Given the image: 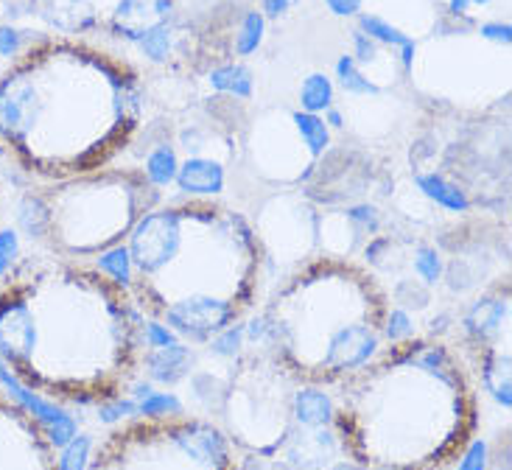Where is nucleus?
I'll use <instances>...</instances> for the list:
<instances>
[{
  "mask_svg": "<svg viewBox=\"0 0 512 470\" xmlns=\"http://www.w3.org/2000/svg\"><path fill=\"white\" fill-rule=\"evenodd\" d=\"M143 311L96 266L28 255L0 277V367L51 403L124 395L143 359Z\"/></svg>",
  "mask_w": 512,
  "mask_h": 470,
  "instance_id": "1",
  "label": "nucleus"
},
{
  "mask_svg": "<svg viewBox=\"0 0 512 470\" xmlns=\"http://www.w3.org/2000/svg\"><path fill=\"white\" fill-rule=\"evenodd\" d=\"M126 249L129 297L191 345L236 325L269 269L250 219L213 202L157 205L126 235Z\"/></svg>",
  "mask_w": 512,
  "mask_h": 470,
  "instance_id": "2",
  "label": "nucleus"
},
{
  "mask_svg": "<svg viewBox=\"0 0 512 470\" xmlns=\"http://www.w3.org/2000/svg\"><path fill=\"white\" fill-rule=\"evenodd\" d=\"M331 429L361 470H443L476 431V392L457 353L409 339L345 378Z\"/></svg>",
  "mask_w": 512,
  "mask_h": 470,
  "instance_id": "3",
  "label": "nucleus"
},
{
  "mask_svg": "<svg viewBox=\"0 0 512 470\" xmlns=\"http://www.w3.org/2000/svg\"><path fill=\"white\" fill-rule=\"evenodd\" d=\"M389 294L350 258L297 266L263 308L272 359L308 387L342 384L381 353Z\"/></svg>",
  "mask_w": 512,
  "mask_h": 470,
  "instance_id": "4",
  "label": "nucleus"
},
{
  "mask_svg": "<svg viewBox=\"0 0 512 470\" xmlns=\"http://www.w3.org/2000/svg\"><path fill=\"white\" fill-rule=\"evenodd\" d=\"M87 54L65 42H40L0 76V152L28 174L73 180L110 154V138L90 126L87 84L79 79Z\"/></svg>",
  "mask_w": 512,
  "mask_h": 470,
  "instance_id": "5",
  "label": "nucleus"
},
{
  "mask_svg": "<svg viewBox=\"0 0 512 470\" xmlns=\"http://www.w3.org/2000/svg\"><path fill=\"white\" fill-rule=\"evenodd\" d=\"M45 210L42 241L54 255L84 261L124 244L132 227L160 205L143 174H82L37 191Z\"/></svg>",
  "mask_w": 512,
  "mask_h": 470,
  "instance_id": "6",
  "label": "nucleus"
},
{
  "mask_svg": "<svg viewBox=\"0 0 512 470\" xmlns=\"http://www.w3.org/2000/svg\"><path fill=\"white\" fill-rule=\"evenodd\" d=\"M87 470H238V462L216 423L177 415L115 429Z\"/></svg>",
  "mask_w": 512,
  "mask_h": 470,
  "instance_id": "7",
  "label": "nucleus"
},
{
  "mask_svg": "<svg viewBox=\"0 0 512 470\" xmlns=\"http://www.w3.org/2000/svg\"><path fill=\"white\" fill-rule=\"evenodd\" d=\"M300 387L269 353V347H244L224 389L222 412L227 440L252 457H275L291 440V398Z\"/></svg>",
  "mask_w": 512,
  "mask_h": 470,
  "instance_id": "8",
  "label": "nucleus"
},
{
  "mask_svg": "<svg viewBox=\"0 0 512 470\" xmlns=\"http://www.w3.org/2000/svg\"><path fill=\"white\" fill-rule=\"evenodd\" d=\"M319 216L300 196H275L269 199L255 219V235L261 241L269 266L297 263L317 258Z\"/></svg>",
  "mask_w": 512,
  "mask_h": 470,
  "instance_id": "9",
  "label": "nucleus"
},
{
  "mask_svg": "<svg viewBox=\"0 0 512 470\" xmlns=\"http://www.w3.org/2000/svg\"><path fill=\"white\" fill-rule=\"evenodd\" d=\"M0 470H56V448L37 417L0 392Z\"/></svg>",
  "mask_w": 512,
  "mask_h": 470,
  "instance_id": "10",
  "label": "nucleus"
},
{
  "mask_svg": "<svg viewBox=\"0 0 512 470\" xmlns=\"http://www.w3.org/2000/svg\"><path fill=\"white\" fill-rule=\"evenodd\" d=\"M507 322H510V289L504 283V289L485 291L468 305L462 317V333L468 345L479 350V347L499 345V336L501 331H507Z\"/></svg>",
  "mask_w": 512,
  "mask_h": 470,
  "instance_id": "11",
  "label": "nucleus"
},
{
  "mask_svg": "<svg viewBox=\"0 0 512 470\" xmlns=\"http://www.w3.org/2000/svg\"><path fill=\"white\" fill-rule=\"evenodd\" d=\"M140 367L146 370V378L152 384H163V387H174L180 384L185 375L194 367V350L185 342H174L166 347H149L143 350Z\"/></svg>",
  "mask_w": 512,
  "mask_h": 470,
  "instance_id": "12",
  "label": "nucleus"
},
{
  "mask_svg": "<svg viewBox=\"0 0 512 470\" xmlns=\"http://www.w3.org/2000/svg\"><path fill=\"white\" fill-rule=\"evenodd\" d=\"M174 185L188 196H219L227 185V171L219 160L210 157H188L177 168Z\"/></svg>",
  "mask_w": 512,
  "mask_h": 470,
  "instance_id": "13",
  "label": "nucleus"
},
{
  "mask_svg": "<svg viewBox=\"0 0 512 470\" xmlns=\"http://www.w3.org/2000/svg\"><path fill=\"white\" fill-rule=\"evenodd\" d=\"M333 412H336V403L328 392H322L319 387H308L300 384L294 389V398H291V417L294 423L305 431L317 429H331Z\"/></svg>",
  "mask_w": 512,
  "mask_h": 470,
  "instance_id": "14",
  "label": "nucleus"
},
{
  "mask_svg": "<svg viewBox=\"0 0 512 470\" xmlns=\"http://www.w3.org/2000/svg\"><path fill=\"white\" fill-rule=\"evenodd\" d=\"M479 373L482 387L501 403L504 409L512 406V373H510V347H479Z\"/></svg>",
  "mask_w": 512,
  "mask_h": 470,
  "instance_id": "15",
  "label": "nucleus"
},
{
  "mask_svg": "<svg viewBox=\"0 0 512 470\" xmlns=\"http://www.w3.org/2000/svg\"><path fill=\"white\" fill-rule=\"evenodd\" d=\"M415 185L420 194L437 202L443 210L451 213H468L471 210V199L459 188L457 182L445 180L443 174H415Z\"/></svg>",
  "mask_w": 512,
  "mask_h": 470,
  "instance_id": "16",
  "label": "nucleus"
},
{
  "mask_svg": "<svg viewBox=\"0 0 512 470\" xmlns=\"http://www.w3.org/2000/svg\"><path fill=\"white\" fill-rule=\"evenodd\" d=\"M359 31H361V34H367L370 40L384 42V45H392V48H401L403 70L415 68L417 42L412 40L409 34H403V31H398L395 26H389L387 20L375 17V14H361V17H359Z\"/></svg>",
  "mask_w": 512,
  "mask_h": 470,
  "instance_id": "17",
  "label": "nucleus"
},
{
  "mask_svg": "<svg viewBox=\"0 0 512 470\" xmlns=\"http://www.w3.org/2000/svg\"><path fill=\"white\" fill-rule=\"evenodd\" d=\"M291 124L297 129V135L303 140V146L311 152V157H322V154L328 152V146H331V129L325 124V118L322 115H311V112H294L291 115Z\"/></svg>",
  "mask_w": 512,
  "mask_h": 470,
  "instance_id": "18",
  "label": "nucleus"
},
{
  "mask_svg": "<svg viewBox=\"0 0 512 470\" xmlns=\"http://www.w3.org/2000/svg\"><path fill=\"white\" fill-rule=\"evenodd\" d=\"M177 168H180V157L174 152V146H157L149 157H146V166H143V177L152 182L157 191H163L168 185H174L177 180Z\"/></svg>",
  "mask_w": 512,
  "mask_h": 470,
  "instance_id": "19",
  "label": "nucleus"
},
{
  "mask_svg": "<svg viewBox=\"0 0 512 470\" xmlns=\"http://www.w3.org/2000/svg\"><path fill=\"white\" fill-rule=\"evenodd\" d=\"M93 266H96L101 275H107L112 283H118L121 289H129L132 283V261H129V249L124 244H115V247L104 249L101 255L93 258Z\"/></svg>",
  "mask_w": 512,
  "mask_h": 470,
  "instance_id": "20",
  "label": "nucleus"
},
{
  "mask_svg": "<svg viewBox=\"0 0 512 470\" xmlns=\"http://www.w3.org/2000/svg\"><path fill=\"white\" fill-rule=\"evenodd\" d=\"M300 107H303V112H311V115L331 110L333 82L325 73H311L308 79H303V87H300Z\"/></svg>",
  "mask_w": 512,
  "mask_h": 470,
  "instance_id": "21",
  "label": "nucleus"
},
{
  "mask_svg": "<svg viewBox=\"0 0 512 470\" xmlns=\"http://www.w3.org/2000/svg\"><path fill=\"white\" fill-rule=\"evenodd\" d=\"M210 84L219 90V93H230L236 98H250L252 96V73L244 65H224L210 73Z\"/></svg>",
  "mask_w": 512,
  "mask_h": 470,
  "instance_id": "22",
  "label": "nucleus"
},
{
  "mask_svg": "<svg viewBox=\"0 0 512 470\" xmlns=\"http://www.w3.org/2000/svg\"><path fill=\"white\" fill-rule=\"evenodd\" d=\"M412 266H415L417 280L426 283L429 289H434L437 283H443L445 261L437 247H431V244H417L415 252H412Z\"/></svg>",
  "mask_w": 512,
  "mask_h": 470,
  "instance_id": "23",
  "label": "nucleus"
},
{
  "mask_svg": "<svg viewBox=\"0 0 512 470\" xmlns=\"http://www.w3.org/2000/svg\"><path fill=\"white\" fill-rule=\"evenodd\" d=\"M336 76H339V82H342V87H345L347 93H353V96H378V93H381V87L375 82H370V79L361 73L356 56H342V59L336 62Z\"/></svg>",
  "mask_w": 512,
  "mask_h": 470,
  "instance_id": "24",
  "label": "nucleus"
},
{
  "mask_svg": "<svg viewBox=\"0 0 512 470\" xmlns=\"http://www.w3.org/2000/svg\"><path fill=\"white\" fill-rule=\"evenodd\" d=\"M392 303L403 308V311H423L431 303V289L426 283H420L415 277H401L395 286H392Z\"/></svg>",
  "mask_w": 512,
  "mask_h": 470,
  "instance_id": "25",
  "label": "nucleus"
},
{
  "mask_svg": "<svg viewBox=\"0 0 512 470\" xmlns=\"http://www.w3.org/2000/svg\"><path fill=\"white\" fill-rule=\"evenodd\" d=\"M138 415L146 420H163V417L185 415V406L174 392H152L138 401Z\"/></svg>",
  "mask_w": 512,
  "mask_h": 470,
  "instance_id": "26",
  "label": "nucleus"
},
{
  "mask_svg": "<svg viewBox=\"0 0 512 470\" xmlns=\"http://www.w3.org/2000/svg\"><path fill=\"white\" fill-rule=\"evenodd\" d=\"M93 454V437L76 434L68 445H62V454L56 457V470H87Z\"/></svg>",
  "mask_w": 512,
  "mask_h": 470,
  "instance_id": "27",
  "label": "nucleus"
},
{
  "mask_svg": "<svg viewBox=\"0 0 512 470\" xmlns=\"http://www.w3.org/2000/svg\"><path fill=\"white\" fill-rule=\"evenodd\" d=\"M263 28H266V17L261 12H247L241 20V28L236 34V54L250 56L258 51L263 40Z\"/></svg>",
  "mask_w": 512,
  "mask_h": 470,
  "instance_id": "28",
  "label": "nucleus"
},
{
  "mask_svg": "<svg viewBox=\"0 0 512 470\" xmlns=\"http://www.w3.org/2000/svg\"><path fill=\"white\" fill-rule=\"evenodd\" d=\"M417 336V325L409 311H403L398 305H392L387 311V322H384V342L389 345H401Z\"/></svg>",
  "mask_w": 512,
  "mask_h": 470,
  "instance_id": "29",
  "label": "nucleus"
},
{
  "mask_svg": "<svg viewBox=\"0 0 512 470\" xmlns=\"http://www.w3.org/2000/svg\"><path fill=\"white\" fill-rule=\"evenodd\" d=\"M244 347H247V339H244V325L241 322L230 325L227 331L213 336L208 342V350L213 356H219V359H238L244 353Z\"/></svg>",
  "mask_w": 512,
  "mask_h": 470,
  "instance_id": "30",
  "label": "nucleus"
},
{
  "mask_svg": "<svg viewBox=\"0 0 512 470\" xmlns=\"http://www.w3.org/2000/svg\"><path fill=\"white\" fill-rule=\"evenodd\" d=\"M132 417H138V401L129 395H118L112 401L98 403V423H104V426H115V423L132 420Z\"/></svg>",
  "mask_w": 512,
  "mask_h": 470,
  "instance_id": "31",
  "label": "nucleus"
},
{
  "mask_svg": "<svg viewBox=\"0 0 512 470\" xmlns=\"http://www.w3.org/2000/svg\"><path fill=\"white\" fill-rule=\"evenodd\" d=\"M171 42H174V37H171V26H160L154 28V31H149V34L138 42V48L140 54L149 56L152 62H166L168 54H171Z\"/></svg>",
  "mask_w": 512,
  "mask_h": 470,
  "instance_id": "32",
  "label": "nucleus"
},
{
  "mask_svg": "<svg viewBox=\"0 0 512 470\" xmlns=\"http://www.w3.org/2000/svg\"><path fill=\"white\" fill-rule=\"evenodd\" d=\"M457 470H487V462H490V443L485 437H473L471 443L462 448L459 454Z\"/></svg>",
  "mask_w": 512,
  "mask_h": 470,
  "instance_id": "33",
  "label": "nucleus"
},
{
  "mask_svg": "<svg viewBox=\"0 0 512 470\" xmlns=\"http://www.w3.org/2000/svg\"><path fill=\"white\" fill-rule=\"evenodd\" d=\"M345 216L359 227L364 238H373V235L381 233V213L373 205H350V208H345Z\"/></svg>",
  "mask_w": 512,
  "mask_h": 470,
  "instance_id": "34",
  "label": "nucleus"
},
{
  "mask_svg": "<svg viewBox=\"0 0 512 470\" xmlns=\"http://www.w3.org/2000/svg\"><path fill=\"white\" fill-rule=\"evenodd\" d=\"M174 342H180L177 333L171 331V328H166L163 322L146 317V322H143V345H146V350H149V347L174 345Z\"/></svg>",
  "mask_w": 512,
  "mask_h": 470,
  "instance_id": "35",
  "label": "nucleus"
},
{
  "mask_svg": "<svg viewBox=\"0 0 512 470\" xmlns=\"http://www.w3.org/2000/svg\"><path fill=\"white\" fill-rule=\"evenodd\" d=\"M479 34H482V40L499 42V45H510L512 26L510 23H482Z\"/></svg>",
  "mask_w": 512,
  "mask_h": 470,
  "instance_id": "36",
  "label": "nucleus"
},
{
  "mask_svg": "<svg viewBox=\"0 0 512 470\" xmlns=\"http://www.w3.org/2000/svg\"><path fill=\"white\" fill-rule=\"evenodd\" d=\"M504 440H499V448L496 454L490 451V462H487V470H510V440L507 434H501Z\"/></svg>",
  "mask_w": 512,
  "mask_h": 470,
  "instance_id": "37",
  "label": "nucleus"
},
{
  "mask_svg": "<svg viewBox=\"0 0 512 470\" xmlns=\"http://www.w3.org/2000/svg\"><path fill=\"white\" fill-rule=\"evenodd\" d=\"M353 42H356V56H359L361 62H373L375 59V40H370L367 34H361L359 28L353 31Z\"/></svg>",
  "mask_w": 512,
  "mask_h": 470,
  "instance_id": "38",
  "label": "nucleus"
},
{
  "mask_svg": "<svg viewBox=\"0 0 512 470\" xmlns=\"http://www.w3.org/2000/svg\"><path fill=\"white\" fill-rule=\"evenodd\" d=\"M361 3H364V0H325V6H328L336 17H353V14H359Z\"/></svg>",
  "mask_w": 512,
  "mask_h": 470,
  "instance_id": "39",
  "label": "nucleus"
},
{
  "mask_svg": "<svg viewBox=\"0 0 512 470\" xmlns=\"http://www.w3.org/2000/svg\"><path fill=\"white\" fill-rule=\"evenodd\" d=\"M261 3H263L261 14L263 17H272V20H275V17H283L289 9L297 6V0H261Z\"/></svg>",
  "mask_w": 512,
  "mask_h": 470,
  "instance_id": "40",
  "label": "nucleus"
},
{
  "mask_svg": "<svg viewBox=\"0 0 512 470\" xmlns=\"http://www.w3.org/2000/svg\"><path fill=\"white\" fill-rule=\"evenodd\" d=\"M451 322H454V317H451L448 311H443L440 317H431V322H429V339L445 336V333L451 331Z\"/></svg>",
  "mask_w": 512,
  "mask_h": 470,
  "instance_id": "41",
  "label": "nucleus"
},
{
  "mask_svg": "<svg viewBox=\"0 0 512 470\" xmlns=\"http://www.w3.org/2000/svg\"><path fill=\"white\" fill-rule=\"evenodd\" d=\"M487 3H493V0H448V12L454 17H465L471 6H487Z\"/></svg>",
  "mask_w": 512,
  "mask_h": 470,
  "instance_id": "42",
  "label": "nucleus"
},
{
  "mask_svg": "<svg viewBox=\"0 0 512 470\" xmlns=\"http://www.w3.org/2000/svg\"><path fill=\"white\" fill-rule=\"evenodd\" d=\"M325 124H328V129H342L345 126V118H342V112L339 110H325Z\"/></svg>",
  "mask_w": 512,
  "mask_h": 470,
  "instance_id": "43",
  "label": "nucleus"
}]
</instances>
